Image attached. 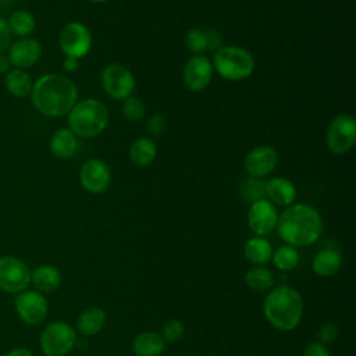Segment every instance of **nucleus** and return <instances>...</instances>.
Returning <instances> with one entry per match:
<instances>
[{
	"mask_svg": "<svg viewBox=\"0 0 356 356\" xmlns=\"http://www.w3.org/2000/svg\"><path fill=\"white\" fill-rule=\"evenodd\" d=\"M241 195L242 199L246 202H256L260 199H266V192H264V182L257 178L249 177L241 184Z\"/></svg>",
	"mask_w": 356,
	"mask_h": 356,
	"instance_id": "30",
	"label": "nucleus"
},
{
	"mask_svg": "<svg viewBox=\"0 0 356 356\" xmlns=\"http://www.w3.org/2000/svg\"><path fill=\"white\" fill-rule=\"evenodd\" d=\"M278 211L277 207L267 199H260L250 203L248 210V225L256 236H266L277 228Z\"/></svg>",
	"mask_w": 356,
	"mask_h": 356,
	"instance_id": "11",
	"label": "nucleus"
},
{
	"mask_svg": "<svg viewBox=\"0 0 356 356\" xmlns=\"http://www.w3.org/2000/svg\"><path fill=\"white\" fill-rule=\"evenodd\" d=\"M32 104L44 117H63L78 102V88L61 74H46L33 82Z\"/></svg>",
	"mask_w": 356,
	"mask_h": 356,
	"instance_id": "1",
	"label": "nucleus"
},
{
	"mask_svg": "<svg viewBox=\"0 0 356 356\" xmlns=\"http://www.w3.org/2000/svg\"><path fill=\"white\" fill-rule=\"evenodd\" d=\"M4 86L10 95L18 99H24L31 96L33 81L31 75L25 70L13 68L4 76Z\"/></svg>",
	"mask_w": 356,
	"mask_h": 356,
	"instance_id": "22",
	"label": "nucleus"
},
{
	"mask_svg": "<svg viewBox=\"0 0 356 356\" xmlns=\"http://www.w3.org/2000/svg\"><path fill=\"white\" fill-rule=\"evenodd\" d=\"M76 342L74 328L64 321H53L40 334V348L46 356H65Z\"/></svg>",
	"mask_w": 356,
	"mask_h": 356,
	"instance_id": "8",
	"label": "nucleus"
},
{
	"mask_svg": "<svg viewBox=\"0 0 356 356\" xmlns=\"http://www.w3.org/2000/svg\"><path fill=\"white\" fill-rule=\"evenodd\" d=\"M271 260L278 270L291 271L299 263V253L293 246L284 245V246H280L275 252H273Z\"/></svg>",
	"mask_w": 356,
	"mask_h": 356,
	"instance_id": "28",
	"label": "nucleus"
},
{
	"mask_svg": "<svg viewBox=\"0 0 356 356\" xmlns=\"http://www.w3.org/2000/svg\"><path fill=\"white\" fill-rule=\"evenodd\" d=\"M245 256L254 266H263L271 260L273 248L264 236H253L245 242Z\"/></svg>",
	"mask_w": 356,
	"mask_h": 356,
	"instance_id": "24",
	"label": "nucleus"
},
{
	"mask_svg": "<svg viewBox=\"0 0 356 356\" xmlns=\"http://www.w3.org/2000/svg\"><path fill=\"white\" fill-rule=\"evenodd\" d=\"M92 33L82 22H68L58 33V46L65 57L81 60L92 49Z\"/></svg>",
	"mask_w": 356,
	"mask_h": 356,
	"instance_id": "7",
	"label": "nucleus"
},
{
	"mask_svg": "<svg viewBox=\"0 0 356 356\" xmlns=\"http://www.w3.org/2000/svg\"><path fill=\"white\" fill-rule=\"evenodd\" d=\"M263 312L273 327L280 331H292L302 320L303 299L295 288L280 285L268 291L263 303Z\"/></svg>",
	"mask_w": 356,
	"mask_h": 356,
	"instance_id": "3",
	"label": "nucleus"
},
{
	"mask_svg": "<svg viewBox=\"0 0 356 356\" xmlns=\"http://www.w3.org/2000/svg\"><path fill=\"white\" fill-rule=\"evenodd\" d=\"M165 348V341L161 334L145 331L135 337L132 349L136 356H160Z\"/></svg>",
	"mask_w": 356,
	"mask_h": 356,
	"instance_id": "19",
	"label": "nucleus"
},
{
	"mask_svg": "<svg viewBox=\"0 0 356 356\" xmlns=\"http://www.w3.org/2000/svg\"><path fill=\"white\" fill-rule=\"evenodd\" d=\"M108 122V108L92 97L76 102L68 113V128L79 138H96L104 132Z\"/></svg>",
	"mask_w": 356,
	"mask_h": 356,
	"instance_id": "4",
	"label": "nucleus"
},
{
	"mask_svg": "<svg viewBox=\"0 0 356 356\" xmlns=\"http://www.w3.org/2000/svg\"><path fill=\"white\" fill-rule=\"evenodd\" d=\"M7 24L11 33L19 38L29 36L36 28V19L33 14L28 10H17L11 13V15L7 19Z\"/></svg>",
	"mask_w": 356,
	"mask_h": 356,
	"instance_id": "26",
	"label": "nucleus"
},
{
	"mask_svg": "<svg viewBox=\"0 0 356 356\" xmlns=\"http://www.w3.org/2000/svg\"><path fill=\"white\" fill-rule=\"evenodd\" d=\"M245 281L248 286L257 292H268L273 288L274 284V275L273 273L263 267V266H254L248 270L245 275Z\"/></svg>",
	"mask_w": 356,
	"mask_h": 356,
	"instance_id": "27",
	"label": "nucleus"
},
{
	"mask_svg": "<svg viewBox=\"0 0 356 356\" xmlns=\"http://www.w3.org/2000/svg\"><path fill=\"white\" fill-rule=\"evenodd\" d=\"M303 356H330L327 348L320 342H312L306 346Z\"/></svg>",
	"mask_w": 356,
	"mask_h": 356,
	"instance_id": "36",
	"label": "nucleus"
},
{
	"mask_svg": "<svg viewBox=\"0 0 356 356\" xmlns=\"http://www.w3.org/2000/svg\"><path fill=\"white\" fill-rule=\"evenodd\" d=\"M63 68L67 72H75L79 68V60L72 58V57H65L63 61Z\"/></svg>",
	"mask_w": 356,
	"mask_h": 356,
	"instance_id": "38",
	"label": "nucleus"
},
{
	"mask_svg": "<svg viewBox=\"0 0 356 356\" xmlns=\"http://www.w3.org/2000/svg\"><path fill=\"white\" fill-rule=\"evenodd\" d=\"M50 152L60 160L71 159L78 149V136L70 128H60L53 132L49 142Z\"/></svg>",
	"mask_w": 356,
	"mask_h": 356,
	"instance_id": "18",
	"label": "nucleus"
},
{
	"mask_svg": "<svg viewBox=\"0 0 356 356\" xmlns=\"http://www.w3.org/2000/svg\"><path fill=\"white\" fill-rule=\"evenodd\" d=\"M325 143L332 154H345L356 143V120L352 114L342 113L335 115L325 132Z\"/></svg>",
	"mask_w": 356,
	"mask_h": 356,
	"instance_id": "6",
	"label": "nucleus"
},
{
	"mask_svg": "<svg viewBox=\"0 0 356 356\" xmlns=\"http://www.w3.org/2000/svg\"><path fill=\"white\" fill-rule=\"evenodd\" d=\"M185 46L193 56H200L209 50V39L206 29L192 28L185 35Z\"/></svg>",
	"mask_w": 356,
	"mask_h": 356,
	"instance_id": "29",
	"label": "nucleus"
},
{
	"mask_svg": "<svg viewBox=\"0 0 356 356\" xmlns=\"http://www.w3.org/2000/svg\"><path fill=\"white\" fill-rule=\"evenodd\" d=\"M145 113H146V108L142 99L132 95L124 100L122 114L128 121H139L143 118Z\"/></svg>",
	"mask_w": 356,
	"mask_h": 356,
	"instance_id": "31",
	"label": "nucleus"
},
{
	"mask_svg": "<svg viewBox=\"0 0 356 356\" xmlns=\"http://www.w3.org/2000/svg\"><path fill=\"white\" fill-rule=\"evenodd\" d=\"M206 35L209 39V50L210 51H216L217 49L221 47V36L214 28H207Z\"/></svg>",
	"mask_w": 356,
	"mask_h": 356,
	"instance_id": "37",
	"label": "nucleus"
},
{
	"mask_svg": "<svg viewBox=\"0 0 356 356\" xmlns=\"http://www.w3.org/2000/svg\"><path fill=\"white\" fill-rule=\"evenodd\" d=\"M15 309L19 318L28 325H38L47 316V302L38 291H22L15 300Z\"/></svg>",
	"mask_w": 356,
	"mask_h": 356,
	"instance_id": "15",
	"label": "nucleus"
},
{
	"mask_svg": "<svg viewBox=\"0 0 356 356\" xmlns=\"http://www.w3.org/2000/svg\"><path fill=\"white\" fill-rule=\"evenodd\" d=\"M266 199L270 200L274 206H291L296 199V188L295 185L284 178L274 177L264 182Z\"/></svg>",
	"mask_w": 356,
	"mask_h": 356,
	"instance_id": "17",
	"label": "nucleus"
},
{
	"mask_svg": "<svg viewBox=\"0 0 356 356\" xmlns=\"http://www.w3.org/2000/svg\"><path fill=\"white\" fill-rule=\"evenodd\" d=\"M280 161L278 152L273 146H257L252 149L243 161L245 171L252 178H266L274 172Z\"/></svg>",
	"mask_w": 356,
	"mask_h": 356,
	"instance_id": "12",
	"label": "nucleus"
},
{
	"mask_svg": "<svg viewBox=\"0 0 356 356\" xmlns=\"http://www.w3.org/2000/svg\"><path fill=\"white\" fill-rule=\"evenodd\" d=\"M100 81L104 92L114 100H125L135 90V76L122 64H108L100 74Z\"/></svg>",
	"mask_w": 356,
	"mask_h": 356,
	"instance_id": "9",
	"label": "nucleus"
},
{
	"mask_svg": "<svg viewBox=\"0 0 356 356\" xmlns=\"http://www.w3.org/2000/svg\"><path fill=\"white\" fill-rule=\"evenodd\" d=\"M128 156L131 161L138 167L150 165L157 156V145L149 138L139 136L131 143Z\"/></svg>",
	"mask_w": 356,
	"mask_h": 356,
	"instance_id": "20",
	"label": "nucleus"
},
{
	"mask_svg": "<svg viewBox=\"0 0 356 356\" xmlns=\"http://www.w3.org/2000/svg\"><path fill=\"white\" fill-rule=\"evenodd\" d=\"M31 282L28 266L14 256L0 257V289L8 293H18L26 289Z\"/></svg>",
	"mask_w": 356,
	"mask_h": 356,
	"instance_id": "10",
	"label": "nucleus"
},
{
	"mask_svg": "<svg viewBox=\"0 0 356 356\" xmlns=\"http://www.w3.org/2000/svg\"><path fill=\"white\" fill-rule=\"evenodd\" d=\"M277 229L280 236L289 246L306 248L320 238L323 220L313 206L296 203L288 206L281 216H278Z\"/></svg>",
	"mask_w": 356,
	"mask_h": 356,
	"instance_id": "2",
	"label": "nucleus"
},
{
	"mask_svg": "<svg viewBox=\"0 0 356 356\" xmlns=\"http://www.w3.org/2000/svg\"><path fill=\"white\" fill-rule=\"evenodd\" d=\"M10 61L8 58L4 56V54H0V75L3 74H7L8 70H10Z\"/></svg>",
	"mask_w": 356,
	"mask_h": 356,
	"instance_id": "39",
	"label": "nucleus"
},
{
	"mask_svg": "<svg viewBox=\"0 0 356 356\" xmlns=\"http://www.w3.org/2000/svg\"><path fill=\"white\" fill-rule=\"evenodd\" d=\"M184 332H185L184 324L179 320H171L164 324L161 337L164 338V341L177 342L184 337Z\"/></svg>",
	"mask_w": 356,
	"mask_h": 356,
	"instance_id": "32",
	"label": "nucleus"
},
{
	"mask_svg": "<svg viewBox=\"0 0 356 356\" xmlns=\"http://www.w3.org/2000/svg\"><path fill=\"white\" fill-rule=\"evenodd\" d=\"M79 181L89 193H102L111 182L110 167L102 159H89L81 165Z\"/></svg>",
	"mask_w": 356,
	"mask_h": 356,
	"instance_id": "13",
	"label": "nucleus"
},
{
	"mask_svg": "<svg viewBox=\"0 0 356 356\" xmlns=\"http://www.w3.org/2000/svg\"><path fill=\"white\" fill-rule=\"evenodd\" d=\"M106 324V313L100 307H89L83 310L78 320L76 327L82 335L90 337L97 334Z\"/></svg>",
	"mask_w": 356,
	"mask_h": 356,
	"instance_id": "25",
	"label": "nucleus"
},
{
	"mask_svg": "<svg viewBox=\"0 0 356 356\" xmlns=\"http://www.w3.org/2000/svg\"><path fill=\"white\" fill-rule=\"evenodd\" d=\"M42 56V44L35 38H21L11 43L8 49L10 65L18 70H25L35 65Z\"/></svg>",
	"mask_w": 356,
	"mask_h": 356,
	"instance_id": "16",
	"label": "nucleus"
},
{
	"mask_svg": "<svg viewBox=\"0 0 356 356\" xmlns=\"http://www.w3.org/2000/svg\"><path fill=\"white\" fill-rule=\"evenodd\" d=\"M339 334V330H338V325L334 324V323H325L324 325L320 327L318 330V342L325 345V343H330L332 342Z\"/></svg>",
	"mask_w": 356,
	"mask_h": 356,
	"instance_id": "33",
	"label": "nucleus"
},
{
	"mask_svg": "<svg viewBox=\"0 0 356 356\" xmlns=\"http://www.w3.org/2000/svg\"><path fill=\"white\" fill-rule=\"evenodd\" d=\"M342 266V256L335 249H323L320 250L312 261L313 271L320 277L334 275Z\"/></svg>",
	"mask_w": 356,
	"mask_h": 356,
	"instance_id": "23",
	"label": "nucleus"
},
{
	"mask_svg": "<svg viewBox=\"0 0 356 356\" xmlns=\"http://www.w3.org/2000/svg\"><path fill=\"white\" fill-rule=\"evenodd\" d=\"M165 118L163 114H154L149 118L147 121V131L153 136H159L164 132L165 129Z\"/></svg>",
	"mask_w": 356,
	"mask_h": 356,
	"instance_id": "35",
	"label": "nucleus"
},
{
	"mask_svg": "<svg viewBox=\"0 0 356 356\" xmlns=\"http://www.w3.org/2000/svg\"><path fill=\"white\" fill-rule=\"evenodd\" d=\"M11 43H13V33L8 28L7 19L0 17V54H3V51L8 50Z\"/></svg>",
	"mask_w": 356,
	"mask_h": 356,
	"instance_id": "34",
	"label": "nucleus"
},
{
	"mask_svg": "<svg viewBox=\"0 0 356 356\" xmlns=\"http://www.w3.org/2000/svg\"><path fill=\"white\" fill-rule=\"evenodd\" d=\"M213 72L214 70L211 61L206 56H192L186 61L182 71L184 85L191 92H200L211 82Z\"/></svg>",
	"mask_w": 356,
	"mask_h": 356,
	"instance_id": "14",
	"label": "nucleus"
},
{
	"mask_svg": "<svg viewBox=\"0 0 356 356\" xmlns=\"http://www.w3.org/2000/svg\"><path fill=\"white\" fill-rule=\"evenodd\" d=\"M31 281L40 293H49L56 291L61 284L60 271L50 264L39 266L31 273Z\"/></svg>",
	"mask_w": 356,
	"mask_h": 356,
	"instance_id": "21",
	"label": "nucleus"
},
{
	"mask_svg": "<svg viewBox=\"0 0 356 356\" xmlns=\"http://www.w3.org/2000/svg\"><path fill=\"white\" fill-rule=\"evenodd\" d=\"M6 356H32V353L24 348H17V349L10 350Z\"/></svg>",
	"mask_w": 356,
	"mask_h": 356,
	"instance_id": "40",
	"label": "nucleus"
},
{
	"mask_svg": "<svg viewBox=\"0 0 356 356\" xmlns=\"http://www.w3.org/2000/svg\"><path fill=\"white\" fill-rule=\"evenodd\" d=\"M213 70L224 79L239 82L248 79L254 71L253 54L241 46L227 44L214 51Z\"/></svg>",
	"mask_w": 356,
	"mask_h": 356,
	"instance_id": "5",
	"label": "nucleus"
},
{
	"mask_svg": "<svg viewBox=\"0 0 356 356\" xmlns=\"http://www.w3.org/2000/svg\"><path fill=\"white\" fill-rule=\"evenodd\" d=\"M89 1H92V3H106L108 0H89Z\"/></svg>",
	"mask_w": 356,
	"mask_h": 356,
	"instance_id": "41",
	"label": "nucleus"
}]
</instances>
